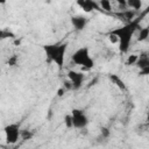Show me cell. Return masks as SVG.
I'll list each match as a JSON object with an SVG mask.
<instances>
[{
  "instance_id": "cell-24",
  "label": "cell",
  "mask_w": 149,
  "mask_h": 149,
  "mask_svg": "<svg viewBox=\"0 0 149 149\" xmlns=\"http://www.w3.org/2000/svg\"><path fill=\"white\" fill-rule=\"evenodd\" d=\"M148 73H149V66H148V68L140 69V76H147Z\"/></svg>"
},
{
  "instance_id": "cell-4",
  "label": "cell",
  "mask_w": 149,
  "mask_h": 149,
  "mask_svg": "<svg viewBox=\"0 0 149 149\" xmlns=\"http://www.w3.org/2000/svg\"><path fill=\"white\" fill-rule=\"evenodd\" d=\"M20 125L12 122L3 127V134H5V141L7 144H15L20 139Z\"/></svg>"
},
{
  "instance_id": "cell-20",
  "label": "cell",
  "mask_w": 149,
  "mask_h": 149,
  "mask_svg": "<svg viewBox=\"0 0 149 149\" xmlns=\"http://www.w3.org/2000/svg\"><path fill=\"white\" fill-rule=\"evenodd\" d=\"M17 62H19V57H17V55H13V56H10V57L8 58L7 64H8L9 66H15V65L17 64Z\"/></svg>"
},
{
  "instance_id": "cell-26",
  "label": "cell",
  "mask_w": 149,
  "mask_h": 149,
  "mask_svg": "<svg viewBox=\"0 0 149 149\" xmlns=\"http://www.w3.org/2000/svg\"><path fill=\"white\" fill-rule=\"evenodd\" d=\"M7 2V0H0V5H5Z\"/></svg>"
},
{
  "instance_id": "cell-19",
  "label": "cell",
  "mask_w": 149,
  "mask_h": 149,
  "mask_svg": "<svg viewBox=\"0 0 149 149\" xmlns=\"http://www.w3.org/2000/svg\"><path fill=\"white\" fill-rule=\"evenodd\" d=\"M100 135H101L102 139H108V137L111 136V130H109V128L102 126V127L100 128Z\"/></svg>"
},
{
  "instance_id": "cell-3",
  "label": "cell",
  "mask_w": 149,
  "mask_h": 149,
  "mask_svg": "<svg viewBox=\"0 0 149 149\" xmlns=\"http://www.w3.org/2000/svg\"><path fill=\"white\" fill-rule=\"evenodd\" d=\"M71 62L76 65L81 66L84 71L91 70L94 66V61L90 55L88 47H80L71 55Z\"/></svg>"
},
{
  "instance_id": "cell-23",
  "label": "cell",
  "mask_w": 149,
  "mask_h": 149,
  "mask_svg": "<svg viewBox=\"0 0 149 149\" xmlns=\"http://www.w3.org/2000/svg\"><path fill=\"white\" fill-rule=\"evenodd\" d=\"M108 40H109L111 43H118V37H116L115 35L111 34V33H109V35H108Z\"/></svg>"
},
{
  "instance_id": "cell-2",
  "label": "cell",
  "mask_w": 149,
  "mask_h": 149,
  "mask_svg": "<svg viewBox=\"0 0 149 149\" xmlns=\"http://www.w3.org/2000/svg\"><path fill=\"white\" fill-rule=\"evenodd\" d=\"M43 51L47 56V58L55 63L58 69H63L64 63H65V54L68 49V43L66 42H57V43H49L44 44Z\"/></svg>"
},
{
  "instance_id": "cell-5",
  "label": "cell",
  "mask_w": 149,
  "mask_h": 149,
  "mask_svg": "<svg viewBox=\"0 0 149 149\" xmlns=\"http://www.w3.org/2000/svg\"><path fill=\"white\" fill-rule=\"evenodd\" d=\"M71 116H72V128L81 129L87 127L88 125V118L86 113L80 108H72L71 109Z\"/></svg>"
},
{
  "instance_id": "cell-11",
  "label": "cell",
  "mask_w": 149,
  "mask_h": 149,
  "mask_svg": "<svg viewBox=\"0 0 149 149\" xmlns=\"http://www.w3.org/2000/svg\"><path fill=\"white\" fill-rule=\"evenodd\" d=\"M140 69H143V68H148L149 66V57L147 56V54H142V55H139V58L135 63Z\"/></svg>"
},
{
  "instance_id": "cell-7",
  "label": "cell",
  "mask_w": 149,
  "mask_h": 149,
  "mask_svg": "<svg viewBox=\"0 0 149 149\" xmlns=\"http://www.w3.org/2000/svg\"><path fill=\"white\" fill-rule=\"evenodd\" d=\"M76 3L85 13H90L92 10H101L95 0H76Z\"/></svg>"
},
{
  "instance_id": "cell-25",
  "label": "cell",
  "mask_w": 149,
  "mask_h": 149,
  "mask_svg": "<svg viewBox=\"0 0 149 149\" xmlns=\"http://www.w3.org/2000/svg\"><path fill=\"white\" fill-rule=\"evenodd\" d=\"M65 91H66V90H65L64 87L58 88V90H57V95H58V97H63V95H64V93H65Z\"/></svg>"
},
{
  "instance_id": "cell-10",
  "label": "cell",
  "mask_w": 149,
  "mask_h": 149,
  "mask_svg": "<svg viewBox=\"0 0 149 149\" xmlns=\"http://www.w3.org/2000/svg\"><path fill=\"white\" fill-rule=\"evenodd\" d=\"M118 16L120 17V20L122 19L127 23V22H129V21H132V20L135 19V10H133L130 8L129 9H122L121 12L118 13Z\"/></svg>"
},
{
  "instance_id": "cell-18",
  "label": "cell",
  "mask_w": 149,
  "mask_h": 149,
  "mask_svg": "<svg viewBox=\"0 0 149 149\" xmlns=\"http://www.w3.org/2000/svg\"><path fill=\"white\" fill-rule=\"evenodd\" d=\"M20 137H22L23 140H30L33 137V133L28 129H23L20 132Z\"/></svg>"
},
{
  "instance_id": "cell-16",
  "label": "cell",
  "mask_w": 149,
  "mask_h": 149,
  "mask_svg": "<svg viewBox=\"0 0 149 149\" xmlns=\"http://www.w3.org/2000/svg\"><path fill=\"white\" fill-rule=\"evenodd\" d=\"M137 58H139V55H135V54H132V55H129V56L127 57V61H126V64H127V65H134V64L136 63V61H137Z\"/></svg>"
},
{
  "instance_id": "cell-8",
  "label": "cell",
  "mask_w": 149,
  "mask_h": 149,
  "mask_svg": "<svg viewBox=\"0 0 149 149\" xmlns=\"http://www.w3.org/2000/svg\"><path fill=\"white\" fill-rule=\"evenodd\" d=\"M70 22H71L72 27L74 28V30L81 31L87 26V17H85L83 15H72L70 19Z\"/></svg>"
},
{
  "instance_id": "cell-14",
  "label": "cell",
  "mask_w": 149,
  "mask_h": 149,
  "mask_svg": "<svg viewBox=\"0 0 149 149\" xmlns=\"http://www.w3.org/2000/svg\"><path fill=\"white\" fill-rule=\"evenodd\" d=\"M149 36V28L148 27H143L139 29V35H137V41L139 42H143L148 38Z\"/></svg>"
},
{
  "instance_id": "cell-17",
  "label": "cell",
  "mask_w": 149,
  "mask_h": 149,
  "mask_svg": "<svg viewBox=\"0 0 149 149\" xmlns=\"http://www.w3.org/2000/svg\"><path fill=\"white\" fill-rule=\"evenodd\" d=\"M64 125L66 128H72V116L71 113H68L64 115Z\"/></svg>"
},
{
  "instance_id": "cell-6",
  "label": "cell",
  "mask_w": 149,
  "mask_h": 149,
  "mask_svg": "<svg viewBox=\"0 0 149 149\" xmlns=\"http://www.w3.org/2000/svg\"><path fill=\"white\" fill-rule=\"evenodd\" d=\"M68 79L71 81L73 90H78L83 86V83L85 80V74L81 71L76 70H69L68 71Z\"/></svg>"
},
{
  "instance_id": "cell-13",
  "label": "cell",
  "mask_w": 149,
  "mask_h": 149,
  "mask_svg": "<svg viewBox=\"0 0 149 149\" xmlns=\"http://www.w3.org/2000/svg\"><path fill=\"white\" fill-rule=\"evenodd\" d=\"M98 5H99V7H100L101 10L107 12V13H112V3H111V0H99Z\"/></svg>"
},
{
  "instance_id": "cell-22",
  "label": "cell",
  "mask_w": 149,
  "mask_h": 149,
  "mask_svg": "<svg viewBox=\"0 0 149 149\" xmlns=\"http://www.w3.org/2000/svg\"><path fill=\"white\" fill-rule=\"evenodd\" d=\"M115 1H116L118 6H119L120 8H122V9H126V8H127V5H126V0H115Z\"/></svg>"
},
{
  "instance_id": "cell-1",
  "label": "cell",
  "mask_w": 149,
  "mask_h": 149,
  "mask_svg": "<svg viewBox=\"0 0 149 149\" xmlns=\"http://www.w3.org/2000/svg\"><path fill=\"white\" fill-rule=\"evenodd\" d=\"M140 22H141V17H137V19H134V20L125 23L123 26L118 27L111 31V34H113L118 37V44H119L120 52H122V54L128 52L135 31L141 28Z\"/></svg>"
},
{
  "instance_id": "cell-15",
  "label": "cell",
  "mask_w": 149,
  "mask_h": 149,
  "mask_svg": "<svg viewBox=\"0 0 149 149\" xmlns=\"http://www.w3.org/2000/svg\"><path fill=\"white\" fill-rule=\"evenodd\" d=\"M9 37L15 38V35L12 31H9L8 29H1L0 30V40H5V38H9Z\"/></svg>"
},
{
  "instance_id": "cell-9",
  "label": "cell",
  "mask_w": 149,
  "mask_h": 149,
  "mask_svg": "<svg viewBox=\"0 0 149 149\" xmlns=\"http://www.w3.org/2000/svg\"><path fill=\"white\" fill-rule=\"evenodd\" d=\"M108 79L112 81V84H114L119 90L121 91H126L127 90V86H126V83L121 79V77H119L118 74L115 73H109L108 74Z\"/></svg>"
},
{
  "instance_id": "cell-21",
  "label": "cell",
  "mask_w": 149,
  "mask_h": 149,
  "mask_svg": "<svg viewBox=\"0 0 149 149\" xmlns=\"http://www.w3.org/2000/svg\"><path fill=\"white\" fill-rule=\"evenodd\" d=\"M63 87L68 91V90H73V86H72V84H71V81L68 79V80H64V83H63Z\"/></svg>"
},
{
  "instance_id": "cell-12",
  "label": "cell",
  "mask_w": 149,
  "mask_h": 149,
  "mask_svg": "<svg viewBox=\"0 0 149 149\" xmlns=\"http://www.w3.org/2000/svg\"><path fill=\"white\" fill-rule=\"evenodd\" d=\"M126 5H127V8H132L133 10L137 12V10H141L142 8V0H126Z\"/></svg>"
}]
</instances>
